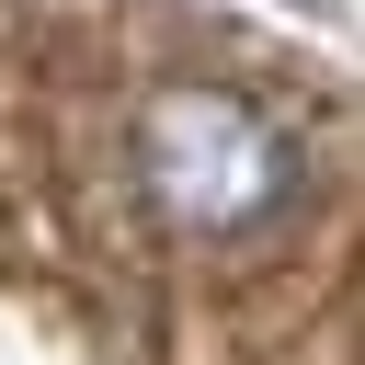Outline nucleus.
Masks as SVG:
<instances>
[{
	"label": "nucleus",
	"mask_w": 365,
	"mask_h": 365,
	"mask_svg": "<svg viewBox=\"0 0 365 365\" xmlns=\"http://www.w3.org/2000/svg\"><path fill=\"white\" fill-rule=\"evenodd\" d=\"M125 171H137V194H148L160 228H182V240H251V228L285 217V194H297L308 160H297V137L262 103H240L217 80H182V91H160L137 114Z\"/></svg>",
	"instance_id": "f257e3e1"
},
{
	"label": "nucleus",
	"mask_w": 365,
	"mask_h": 365,
	"mask_svg": "<svg viewBox=\"0 0 365 365\" xmlns=\"http://www.w3.org/2000/svg\"><path fill=\"white\" fill-rule=\"evenodd\" d=\"M297 11H319V0H297Z\"/></svg>",
	"instance_id": "f03ea898"
}]
</instances>
